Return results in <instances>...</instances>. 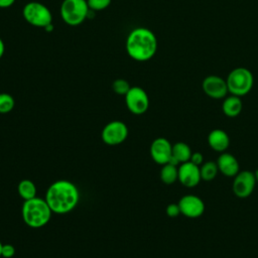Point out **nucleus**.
I'll return each mask as SVG.
<instances>
[{
    "mask_svg": "<svg viewBox=\"0 0 258 258\" xmlns=\"http://www.w3.org/2000/svg\"><path fill=\"white\" fill-rule=\"evenodd\" d=\"M59 12L66 24L78 26L88 18L90 8L87 0H63L60 4Z\"/></svg>",
    "mask_w": 258,
    "mask_h": 258,
    "instance_id": "nucleus-5",
    "label": "nucleus"
},
{
    "mask_svg": "<svg viewBox=\"0 0 258 258\" xmlns=\"http://www.w3.org/2000/svg\"><path fill=\"white\" fill-rule=\"evenodd\" d=\"M124 97L127 109L134 115H142L149 108V97L141 87H131Z\"/></svg>",
    "mask_w": 258,
    "mask_h": 258,
    "instance_id": "nucleus-7",
    "label": "nucleus"
},
{
    "mask_svg": "<svg viewBox=\"0 0 258 258\" xmlns=\"http://www.w3.org/2000/svg\"><path fill=\"white\" fill-rule=\"evenodd\" d=\"M4 52H5V44H4V41L2 40V38L0 37V59L4 55Z\"/></svg>",
    "mask_w": 258,
    "mask_h": 258,
    "instance_id": "nucleus-28",
    "label": "nucleus"
},
{
    "mask_svg": "<svg viewBox=\"0 0 258 258\" xmlns=\"http://www.w3.org/2000/svg\"><path fill=\"white\" fill-rule=\"evenodd\" d=\"M2 246H3V244L0 241V257H1V252H2Z\"/></svg>",
    "mask_w": 258,
    "mask_h": 258,
    "instance_id": "nucleus-31",
    "label": "nucleus"
},
{
    "mask_svg": "<svg viewBox=\"0 0 258 258\" xmlns=\"http://www.w3.org/2000/svg\"><path fill=\"white\" fill-rule=\"evenodd\" d=\"M128 127L127 125L119 120L111 121L107 123L101 133L102 140L107 145H119L123 143L128 137Z\"/></svg>",
    "mask_w": 258,
    "mask_h": 258,
    "instance_id": "nucleus-8",
    "label": "nucleus"
},
{
    "mask_svg": "<svg viewBox=\"0 0 258 258\" xmlns=\"http://www.w3.org/2000/svg\"><path fill=\"white\" fill-rule=\"evenodd\" d=\"M190 147L184 142H176L172 144V154L168 163L173 165H178L180 163L189 161L191 156Z\"/></svg>",
    "mask_w": 258,
    "mask_h": 258,
    "instance_id": "nucleus-16",
    "label": "nucleus"
},
{
    "mask_svg": "<svg viewBox=\"0 0 258 258\" xmlns=\"http://www.w3.org/2000/svg\"><path fill=\"white\" fill-rule=\"evenodd\" d=\"M180 214L186 218L196 219L205 212V203L196 195H185L178 201Z\"/></svg>",
    "mask_w": 258,
    "mask_h": 258,
    "instance_id": "nucleus-11",
    "label": "nucleus"
},
{
    "mask_svg": "<svg viewBox=\"0 0 258 258\" xmlns=\"http://www.w3.org/2000/svg\"><path fill=\"white\" fill-rule=\"evenodd\" d=\"M15 255V248L11 244H3L1 257L3 258H12Z\"/></svg>",
    "mask_w": 258,
    "mask_h": 258,
    "instance_id": "nucleus-25",
    "label": "nucleus"
},
{
    "mask_svg": "<svg viewBox=\"0 0 258 258\" xmlns=\"http://www.w3.org/2000/svg\"><path fill=\"white\" fill-rule=\"evenodd\" d=\"M255 185L256 178L254 172L250 170H242L234 176L232 189L236 197L240 199H245L253 192Z\"/></svg>",
    "mask_w": 258,
    "mask_h": 258,
    "instance_id": "nucleus-9",
    "label": "nucleus"
},
{
    "mask_svg": "<svg viewBox=\"0 0 258 258\" xmlns=\"http://www.w3.org/2000/svg\"><path fill=\"white\" fill-rule=\"evenodd\" d=\"M189 161L196 165L201 166L204 163V155L201 152H192Z\"/></svg>",
    "mask_w": 258,
    "mask_h": 258,
    "instance_id": "nucleus-26",
    "label": "nucleus"
},
{
    "mask_svg": "<svg viewBox=\"0 0 258 258\" xmlns=\"http://www.w3.org/2000/svg\"><path fill=\"white\" fill-rule=\"evenodd\" d=\"M202 88L208 97L216 100L224 99L229 93L226 80L217 75L206 77L202 83Z\"/></svg>",
    "mask_w": 258,
    "mask_h": 258,
    "instance_id": "nucleus-10",
    "label": "nucleus"
},
{
    "mask_svg": "<svg viewBox=\"0 0 258 258\" xmlns=\"http://www.w3.org/2000/svg\"><path fill=\"white\" fill-rule=\"evenodd\" d=\"M130 88L131 87H130L129 83L124 79H117L112 84L113 91L116 94L121 95V96H125L128 93V91L130 90Z\"/></svg>",
    "mask_w": 258,
    "mask_h": 258,
    "instance_id": "nucleus-22",
    "label": "nucleus"
},
{
    "mask_svg": "<svg viewBox=\"0 0 258 258\" xmlns=\"http://www.w3.org/2000/svg\"><path fill=\"white\" fill-rule=\"evenodd\" d=\"M178 168V181L186 187H195L202 180L200 166L190 161L180 163Z\"/></svg>",
    "mask_w": 258,
    "mask_h": 258,
    "instance_id": "nucleus-13",
    "label": "nucleus"
},
{
    "mask_svg": "<svg viewBox=\"0 0 258 258\" xmlns=\"http://www.w3.org/2000/svg\"><path fill=\"white\" fill-rule=\"evenodd\" d=\"M16 0H0V8H8L15 3Z\"/></svg>",
    "mask_w": 258,
    "mask_h": 258,
    "instance_id": "nucleus-27",
    "label": "nucleus"
},
{
    "mask_svg": "<svg viewBox=\"0 0 258 258\" xmlns=\"http://www.w3.org/2000/svg\"><path fill=\"white\" fill-rule=\"evenodd\" d=\"M226 82L228 91L231 95L243 97L252 90L254 85V77L250 70L239 67L229 73Z\"/></svg>",
    "mask_w": 258,
    "mask_h": 258,
    "instance_id": "nucleus-4",
    "label": "nucleus"
},
{
    "mask_svg": "<svg viewBox=\"0 0 258 258\" xmlns=\"http://www.w3.org/2000/svg\"><path fill=\"white\" fill-rule=\"evenodd\" d=\"M254 175H255V178H256V182H258V168L255 170Z\"/></svg>",
    "mask_w": 258,
    "mask_h": 258,
    "instance_id": "nucleus-30",
    "label": "nucleus"
},
{
    "mask_svg": "<svg viewBox=\"0 0 258 258\" xmlns=\"http://www.w3.org/2000/svg\"><path fill=\"white\" fill-rule=\"evenodd\" d=\"M150 156L154 162L163 165L169 162L172 154V144L164 137H158L151 142Z\"/></svg>",
    "mask_w": 258,
    "mask_h": 258,
    "instance_id": "nucleus-12",
    "label": "nucleus"
},
{
    "mask_svg": "<svg viewBox=\"0 0 258 258\" xmlns=\"http://www.w3.org/2000/svg\"><path fill=\"white\" fill-rule=\"evenodd\" d=\"M216 162L219 171L225 176L234 177L240 171V165L237 158L229 152H222Z\"/></svg>",
    "mask_w": 258,
    "mask_h": 258,
    "instance_id": "nucleus-14",
    "label": "nucleus"
},
{
    "mask_svg": "<svg viewBox=\"0 0 258 258\" xmlns=\"http://www.w3.org/2000/svg\"><path fill=\"white\" fill-rule=\"evenodd\" d=\"M160 179L165 184H172L178 179V168L176 165L166 163L160 169Z\"/></svg>",
    "mask_w": 258,
    "mask_h": 258,
    "instance_id": "nucleus-19",
    "label": "nucleus"
},
{
    "mask_svg": "<svg viewBox=\"0 0 258 258\" xmlns=\"http://www.w3.org/2000/svg\"><path fill=\"white\" fill-rule=\"evenodd\" d=\"M208 143L213 150L222 153L229 147L230 137L226 131L222 129H214L208 135Z\"/></svg>",
    "mask_w": 258,
    "mask_h": 258,
    "instance_id": "nucleus-15",
    "label": "nucleus"
},
{
    "mask_svg": "<svg viewBox=\"0 0 258 258\" xmlns=\"http://www.w3.org/2000/svg\"><path fill=\"white\" fill-rule=\"evenodd\" d=\"M44 30H45L46 32H50V31H52V30H53V25H52V23H51V24H49V25H47V26L44 28Z\"/></svg>",
    "mask_w": 258,
    "mask_h": 258,
    "instance_id": "nucleus-29",
    "label": "nucleus"
},
{
    "mask_svg": "<svg viewBox=\"0 0 258 258\" xmlns=\"http://www.w3.org/2000/svg\"><path fill=\"white\" fill-rule=\"evenodd\" d=\"M165 213L169 218H175V217L179 216L180 215V210H179L178 204H175V203L168 204L166 209H165Z\"/></svg>",
    "mask_w": 258,
    "mask_h": 258,
    "instance_id": "nucleus-24",
    "label": "nucleus"
},
{
    "mask_svg": "<svg viewBox=\"0 0 258 258\" xmlns=\"http://www.w3.org/2000/svg\"><path fill=\"white\" fill-rule=\"evenodd\" d=\"M112 0H87L88 6L92 11H101L109 7Z\"/></svg>",
    "mask_w": 258,
    "mask_h": 258,
    "instance_id": "nucleus-23",
    "label": "nucleus"
},
{
    "mask_svg": "<svg viewBox=\"0 0 258 258\" xmlns=\"http://www.w3.org/2000/svg\"><path fill=\"white\" fill-rule=\"evenodd\" d=\"M242 109L243 103L241 97L230 95L224 98V101L222 103V111L226 116L230 118L237 117L242 112Z\"/></svg>",
    "mask_w": 258,
    "mask_h": 258,
    "instance_id": "nucleus-17",
    "label": "nucleus"
},
{
    "mask_svg": "<svg viewBox=\"0 0 258 258\" xmlns=\"http://www.w3.org/2000/svg\"><path fill=\"white\" fill-rule=\"evenodd\" d=\"M22 16L25 21L39 28H45L52 23V14L49 8L40 2H28L23 6Z\"/></svg>",
    "mask_w": 258,
    "mask_h": 258,
    "instance_id": "nucleus-6",
    "label": "nucleus"
},
{
    "mask_svg": "<svg viewBox=\"0 0 258 258\" xmlns=\"http://www.w3.org/2000/svg\"><path fill=\"white\" fill-rule=\"evenodd\" d=\"M17 191L23 201H27L36 197L37 189L35 183L32 180L25 178L19 181L17 185Z\"/></svg>",
    "mask_w": 258,
    "mask_h": 258,
    "instance_id": "nucleus-18",
    "label": "nucleus"
},
{
    "mask_svg": "<svg viewBox=\"0 0 258 258\" xmlns=\"http://www.w3.org/2000/svg\"><path fill=\"white\" fill-rule=\"evenodd\" d=\"M218 171H219L218 165H217V162L215 161H207L200 166L201 178L205 181L213 180L217 176Z\"/></svg>",
    "mask_w": 258,
    "mask_h": 258,
    "instance_id": "nucleus-20",
    "label": "nucleus"
},
{
    "mask_svg": "<svg viewBox=\"0 0 258 258\" xmlns=\"http://www.w3.org/2000/svg\"><path fill=\"white\" fill-rule=\"evenodd\" d=\"M44 200L53 214L64 215L78 206L80 191L74 182L67 179H58L47 187Z\"/></svg>",
    "mask_w": 258,
    "mask_h": 258,
    "instance_id": "nucleus-1",
    "label": "nucleus"
},
{
    "mask_svg": "<svg viewBox=\"0 0 258 258\" xmlns=\"http://www.w3.org/2000/svg\"><path fill=\"white\" fill-rule=\"evenodd\" d=\"M23 222L30 228H41L45 226L52 215V211L42 198L35 197L31 200L24 201L21 208Z\"/></svg>",
    "mask_w": 258,
    "mask_h": 258,
    "instance_id": "nucleus-3",
    "label": "nucleus"
},
{
    "mask_svg": "<svg viewBox=\"0 0 258 258\" xmlns=\"http://www.w3.org/2000/svg\"><path fill=\"white\" fill-rule=\"evenodd\" d=\"M15 106L14 98L8 93H0V114H7Z\"/></svg>",
    "mask_w": 258,
    "mask_h": 258,
    "instance_id": "nucleus-21",
    "label": "nucleus"
},
{
    "mask_svg": "<svg viewBox=\"0 0 258 258\" xmlns=\"http://www.w3.org/2000/svg\"><path fill=\"white\" fill-rule=\"evenodd\" d=\"M157 38L152 30L146 27L132 29L126 38L125 48L130 58L136 61H147L157 51Z\"/></svg>",
    "mask_w": 258,
    "mask_h": 258,
    "instance_id": "nucleus-2",
    "label": "nucleus"
}]
</instances>
